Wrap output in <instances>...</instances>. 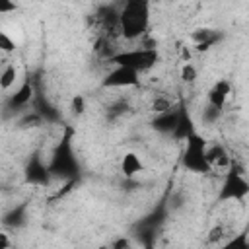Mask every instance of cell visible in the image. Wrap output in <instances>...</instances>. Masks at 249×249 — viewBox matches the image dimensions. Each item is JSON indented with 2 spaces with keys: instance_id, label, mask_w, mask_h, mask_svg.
Instances as JSON below:
<instances>
[{
  "instance_id": "6",
  "label": "cell",
  "mask_w": 249,
  "mask_h": 249,
  "mask_svg": "<svg viewBox=\"0 0 249 249\" xmlns=\"http://www.w3.org/2000/svg\"><path fill=\"white\" fill-rule=\"evenodd\" d=\"M230 93H231V84L230 80L226 78H220L212 84V88L208 89V107L214 109V111H222L230 99Z\"/></svg>"
},
{
  "instance_id": "11",
  "label": "cell",
  "mask_w": 249,
  "mask_h": 249,
  "mask_svg": "<svg viewBox=\"0 0 249 249\" xmlns=\"http://www.w3.org/2000/svg\"><path fill=\"white\" fill-rule=\"evenodd\" d=\"M31 97H33V82H31V78H27V80L19 86V89L10 97L8 105H10L12 109L23 107V105H27V103L31 101Z\"/></svg>"
},
{
  "instance_id": "18",
  "label": "cell",
  "mask_w": 249,
  "mask_h": 249,
  "mask_svg": "<svg viewBox=\"0 0 249 249\" xmlns=\"http://www.w3.org/2000/svg\"><path fill=\"white\" fill-rule=\"evenodd\" d=\"M173 105H171V101L167 99V97H158V99H154V103H152V111L156 113V115H160V113H165V111H169Z\"/></svg>"
},
{
  "instance_id": "23",
  "label": "cell",
  "mask_w": 249,
  "mask_h": 249,
  "mask_svg": "<svg viewBox=\"0 0 249 249\" xmlns=\"http://www.w3.org/2000/svg\"><path fill=\"white\" fill-rule=\"evenodd\" d=\"M111 249H130V243H128V239H126V237H119V239H115V241H113Z\"/></svg>"
},
{
  "instance_id": "20",
  "label": "cell",
  "mask_w": 249,
  "mask_h": 249,
  "mask_svg": "<svg viewBox=\"0 0 249 249\" xmlns=\"http://www.w3.org/2000/svg\"><path fill=\"white\" fill-rule=\"evenodd\" d=\"M18 10V4L16 2H10V0H0V16L4 14H12Z\"/></svg>"
},
{
  "instance_id": "7",
  "label": "cell",
  "mask_w": 249,
  "mask_h": 249,
  "mask_svg": "<svg viewBox=\"0 0 249 249\" xmlns=\"http://www.w3.org/2000/svg\"><path fill=\"white\" fill-rule=\"evenodd\" d=\"M177 119H179V111H177V107H171L169 111L156 115V119L152 121V128L160 134H173V130L177 126Z\"/></svg>"
},
{
  "instance_id": "1",
  "label": "cell",
  "mask_w": 249,
  "mask_h": 249,
  "mask_svg": "<svg viewBox=\"0 0 249 249\" xmlns=\"http://www.w3.org/2000/svg\"><path fill=\"white\" fill-rule=\"evenodd\" d=\"M119 33L126 41H136L146 35L150 27V4L146 0H128L117 16Z\"/></svg>"
},
{
  "instance_id": "17",
  "label": "cell",
  "mask_w": 249,
  "mask_h": 249,
  "mask_svg": "<svg viewBox=\"0 0 249 249\" xmlns=\"http://www.w3.org/2000/svg\"><path fill=\"white\" fill-rule=\"evenodd\" d=\"M14 51H16V41L6 31L0 29V53H14Z\"/></svg>"
},
{
  "instance_id": "5",
  "label": "cell",
  "mask_w": 249,
  "mask_h": 249,
  "mask_svg": "<svg viewBox=\"0 0 249 249\" xmlns=\"http://www.w3.org/2000/svg\"><path fill=\"white\" fill-rule=\"evenodd\" d=\"M138 84H140V74L124 66H113L101 82L103 88H134Z\"/></svg>"
},
{
  "instance_id": "19",
  "label": "cell",
  "mask_w": 249,
  "mask_h": 249,
  "mask_svg": "<svg viewBox=\"0 0 249 249\" xmlns=\"http://www.w3.org/2000/svg\"><path fill=\"white\" fill-rule=\"evenodd\" d=\"M84 109H86V101H84V97H82V95H74V97H72V111H74L76 115H82Z\"/></svg>"
},
{
  "instance_id": "13",
  "label": "cell",
  "mask_w": 249,
  "mask_h": 249,
  "mask_svg": "<svg viewBox=\"0 0 249 249\" xmlns=\"http://www.w3.org/2000/svg\"><path fill=\"white\" fill-rule=\"evenodd\" d=\"M191 39H193V43H195V47L198 51H206V49H210L216 43L218 37L210 29H195L193 35H191Z\"/></svg>"
},
{
  "instance_id": "3",
  "label": "cell",
  "mask_w": 249,
  "mask_h": 249,
  "mask_svg": "<svg viewBox=\"0 0 249 249\" xmlns=\"http://www.w3.org/2000/svg\"><path fill=\"white\" fill-rule=\"evenodd\" d=\"M208 142L195 130L185 138V148L181 152V165L195 175H208L212 171L206 158Z\"/></svg>"
},
{
  "instance_id": "8",
  "label": "cell",
  "mask_w": 249,
  "mask_h": 249,
  "mask_svg": "<svg viewBox=\"0 0 249 249\" xmlns=\"http://www.w3.org/2000/svg\"><path fill=\"white\" fill-rule=\"evenodd\" d=\"M177 111H179V119H177V126H175V130H173V136L177 138V140H185L191 132H195L196 128H195V123H193V119H191V113L187 111V107L181 103L179 107H177Z\"/></svg>"
},
{
  "instance_id": "16",
  "label": "cell",
  "mask_w": 249,
  "mask_h": 249,
  "mask_svg": "<svg viewBox=\"0 0 249 249\" xmlns=\"http://www.w3.org/2000/svg\"><path fill=\"white\" fill-rule=\"evenodd\" d=\"M181 80H183L185 84H193V82L196 80V68H195L191 62H185V64L181 66Z\"/></svg>"
},
{
  "instance_id": "9",
  "label": "cell",
  "mask_w": 249,
  "mask_h": 249,
  "mask_svg": "<svg viewBox=\"0 0 249 249\" xmlns=\"http://www.w3.org/2000/svg\"><path fill=\"white\" fill-rule=\"evenodd\" d=\"M144 171V161L138 158L136 152H126L123 158H121V173L126 177V179H132L134 175L142 173Z\"/></svg>"
},
{
  "instance_id": "21",
  "label": "cell",
  "mask_w": 249,
  "mask_h": 249,
  "mask_svg": "<svg viewBox=\"0 0 249 249\" xmlns=\"http://www.w3.org/2000/svg\"><path fill=\"white\" fill-rule=\"evenodd\" d=\"M222 235H224V226H216V228H212V231H210V241H220L222 239Z\"/></svg>"
},
{
  "instance_id": "12",
  "label": "cell",
  "mask_w": 249,
  "mask_h": 249,
  "mask_svg": "<svg viewBox=\"0 0 249 249\" xmlns=\"http://www.w3.org/2000/svg\"><path fill=\"white\" fill-rule=\"evenodd\" d=\"M206 158H208V163L210 167H222V165H230V158H228V152L222 144H208L206 146Z\"/></svg>"
},
{
  "instance_id": "4",
  "label": "cell",
  "mask_w": 249,
  "mask_h": 249,
  "mask_svg": "<svg viewBox=\"0 0 249 249\" xmlns=\"http://www.w3.org/2000/svg\"><path fill=\"white\" fill-rule=\"evenodd\" d=\"M249 193V183L245 179V171L241 167H235L231 161L228 165V173L222 181L220 193H218V202H226V200H245Z\"/></svg>"
},
{
  "instance_id": "10",
  "label": "cell",
  "mask_w": 249,
  "mask_h": 249,
  "mask_svg": "<svg viewBox=\"0 0 249 249\" xmlns=\"http://www.w3.org/2000/svg\"><path fill=\"white\" fill-rule=\"evenodd\" d=\"M27 181L33 185H45L49 181V169L45 167V163L37 158H33L27 165Z\"/></svg>"
},
{
  "instance_id": "22",
  "label": "cell",
  "mask_w": 249,
  "mask_h": 249,
  "mask_svg": "<svg viewBox=\"0 0 249 249\" xmlns=\"http://www.w3.org/2000/svg\"><path fill=\"white\" fill-rule=\"evenodd\" d=\"M12 247V239H10V233L2 231L0 230V249H10Z\"/></svg>"
},
{
  "instance_id": "2",
  "label": "cell",
  "mask_w": 249,
  "mask_h": 249,
  "mask_svg": "<svg viewBox=\"0 0 249 249\" xmlns=\"http://www.w3.org/2000/svg\"><path fill=\"white\" fill-rule=\"evenodd\" d=\"M109 62L113 66H124L138 74L152 70L160 62V51L156 47H136V49H124L109 56Z\"/></svg>"
},
{
  "instance_id": "15",
  "label": "cell",
  "mask_w": 249,
  "mask_h": 249,
  "mask_svg": "<svg viewBox=\"0 0 249 249\" xmlns=\"http://www.w3.org/2000/svg\"><path fill=\"white\" fill-rule=\"evenodd\" d=\"M16 78H18V68L14 64L4 66L0 72V89H10L16 84Z\"/></svg>"
},
{
  "instance_id": "14",
  "label": "cell",
  "mask_w": 249,
  "mask_h": 249,
  "mask_svg": "<svg viewBox=\"0 0 249 249\" xmlns=\"http://www.w3.org/2000/svg\"><path fill=\"white\" fill-rule=\"evenodd\" d=\"M216 249H249V239H247V231L241 230L237 231L233 237H230L228 241L220 243Z\"/></svg>"
}]
</instances>
